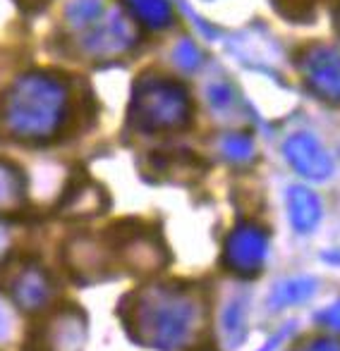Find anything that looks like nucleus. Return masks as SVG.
<instances>
[{
    "instance_id": "1a4fd4ad",
    "label": "nucleus",
    "mask_w": 340,
    "mask_h": 351,
    "mask_svg": "<svg viewBox=\"0 0 340 351\" xmlns=\"http://www.w3.org/2000/svg\"><path fill=\"white\" fill-rule=\"evenodd\" d=\"M307 351H340V349L331 342H317V344H312Z\"/></svg>"
},
{
    "instance_id": "423d86ee",
    "label": "nucleus",
    "mask_w": 340,
    "mask_h": 351,
    "mask_svg": "<svg viewBox=\"0 0 340 351\" xmlns=\"http://www.w3.org/2000/svg\"><path fill=\"white\" fill-rule=\"evenodd\" d=\"M22 184L19 177L12 172V167L0 165V210H12L19 204Z\"/></svg>"
},
{
    "instance_id": "6e6552de",
    "label": "nucleus",
    "mask_w": 340,
    "mask_h": 351,
    "mask_svg": "<svg viewBox=\"0 0 340 351\" xmlns=\"http://www.w3.org/2000/svg\"><path fill=\"white\" fill-rule=\"evenodd\" d=\"M324 320H326V323L331 325V328H340V301H338L336 306H333L331 311H328V315Z\"/></svg>"
},
{
    "instance_id": "f257e3e1",
    "label": "nucleus",
    "mask_w": 340,
    "mask_h": 351,
    "mask_svg": "<svg viewBox=\"0 0 340 351\" xmlns=\"http://www.w3.org/2000/svg\"><path fill=\"white\" fill-rule=\"evenodd\" d=\"M192 325V308L182 296L166 291H144L137 304V328L149 344L172 349L187 337Z\"/></svg>"
},
{
    "instance_id": "f03ea898",
    "label": "nucleus",
    "mask_w": 340,
    "mask_h": 351,
    "mask_svg": "<svg viewBox=\"0 0 340 351\" xmlns=\"http://www.w3.org/2000/svg\"><path fill=\"white\" fill-rule=\"evenodd\" d=\"M266 234H261L256 227H238L228 237V244L223 251V261L233 273L254 275L259 273L261 263L266 258Z\"/></svg>"
},
{
    "instance_id": "9d476101",
    "label": "nucleus",
    "mask_w": 340,
    "mask_h": 351,
    "mask_svg": "<svg viewBox=\"0 0 340 351\" xmlns=\"http://www.w3.org/2000/svg\"><path fill=\"white\" fill-rule=\"evenodd\" d=\"M8 234H5V230H3V227H0V258H3V254H5V251H8Z\"/></svg>"
},
{
    "instance_id": "0eeeda50",
    "label": "nucleus",
    "mask_w": 340,
    "mask_h": 351,
    "mask_svg": "<svg viewBox=\"0 0 340 351\" xmlns=\"http://www.w3.org/2000/svg\"><path fill=\"white\" fill-rule=\"evenodd\" d=\"M14 332H17V318H14V311L10 308L8 301L0 296V347H8L12 342Z\"/></svg>"
},
{
    "instance_id": "39448f33",
    "label": "nucleus",
    "mask_w": 340,
    "mask_h": 351,
    "mask_svg": "<svg viewBox=\"0 0 340 351\" xmlns=\"http://www.w3.org/2000/svg\"><path fill=\"white\" fill-rule=\"evenodd\" d=\"M314 289V280L309 278H295L278 282L273 291H271V306H290L304 301Z\"/></svg>"
},
{
    "instance_id": "20e7f679",
    "label": "nucleus",
    "mask_w": 340,
    "mask_h": 351,
    "mask_svg": "<svg viewBox=\"0 0 340 351\" xmlns=\"http://www.w3.org/2000/svg\"><path fill=\"white\" fill-rule=\"evenodd\" d=\"M14 296L27 311H36L46 306V301L51 299V285H48L46 273L36 268H27L14 282Z\"/></svg>"
},
{
    "instance_id": "7ed1b4c3",
    "label": "nucleus",
    "mask_w": 340,
    "mask_h": 351,
    "mask_svg": "<svg viewBox=\"0 0 340 351\" xmlns=\"http://www.w3.org/2000/svg\"><path fill=\"white\" fill-rule=\"evenodd\" d=\"M84 315L80 311H58L46 320L41 351H82L84 349Z\"/></svg>"
}]
</instances>
